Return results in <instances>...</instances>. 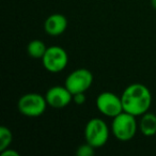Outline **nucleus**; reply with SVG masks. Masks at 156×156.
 Instances as JSON below:
<instances>
[{
	"label": "nucleus",
	"instance_id": "nucleus-1",
	"mask_svg": "<svg viewBox=\"0 0 156 156\" xmlns=\"http://www.w3.org/2000/svg\"><path fill=\"white\" fill-rule=\"evenodd\" d=\"M122 104L125 112L135 117H141L147 112L152 104V94L147 86L142 83H132L124 89L121 94Z\"/></svg>",
	"mask_w": 156,
	"mask_h": 156
},
{
	"label": "nucleus",
	"instance_id": "nucleus-2",
	"mask_svg": "<svg viewBox=\"0 0 156 156\" xmlns=\"http://www.w3.org/2000/svg\"><path fill=\"white\" fill-rule=\"evenodd\" d=\"M135 115H130L128 112H121L117 117L112 118V123H111V132L113 136L119 141H126L132 140L137 133V124Z\"/></svg>",
	"mask_w": 156,
	"mask_h": 156
},
{
	"label": "nucleus",
	"instance_id": "nucleus-3",
	"mask_svg": "<svg viewBox=\"0 0 156 156\" xmlns=\"http://www.w3.org/2000/svg\"><path fill=\"white\" fill-rule=\"evenodd\" d=\"M108 125L101 118H92L87 122L85 127V139L86 142L91 144L95 149L104 147L109 139Z\"/></svg>",
	"mask_w": 156,
	"mask_h": 156
},
{
	"label": "nucleus",
	"instance_id": "nucleus-4",
	"mask_svg": "<svg viewBox=\"0 0 156 156\" xmlns=\"http://www.w3.org/2000/svg\"><path fill=\"white\" fill-rule=\"evenodd\" d=\"M48 106L45 96L40 93H27L20 98L17 108L23 115L37 118L42 115Z\"/></svg>",
	"mask_w": 156,
	"mask_h": 156
},
{
	"label": "nucleus",
	"instance_id": "nucleus-5",
	"mask_svg": "<svg viewBox=\"0 0 156 156\" xmlns=\"http://www.w3.org/2000/svg\"><path fill=\"white\" fill-rule=\"evenodd\" d=\"M93 83V74L87 69H74L69 74L64 81V86L72 94L86 93Z\"/></svg>",
	"mask_w": 156,
	"mask_h": 156
},
{
	"label": "nucleus",
	"instance_id": "nucleus-6",
	"mask_svg": "<svg viewBox=\"0 0 156 156\" xmlns=\"http://www.w3.org/2000/svg\"><path fill=\"white\" fill-rule=\"evenodd\" d=\"M42 63L46 71L57 74L66 67L69 63V56L64 48L60 46H50L47 47L45 55L42 58Z\"/></svg>",
	"mask_w": 156,
	"mask_h": 156
},
{
	"label": "nucleus",
	"instance_id": "nucleus-7",
	"mask_svg": "<svg viewBox=\"0 0 156 156\" xmlns=\"http://www.w3.org/2000/svg\"><path fill=\"white\" fill-rule=\"evenodd\" d=\"M96 107L102 115L108 118H115L124 111L121 96L108 91L98 94L96 98Z\"/></svg>",
	"mask_w": 156,
	"mask_h": 156
},
{
	"label": "nucleus",
	"instance_id": "nucleus-8",
	"mask_svg": "<svg viewBox=\"0 0 156 156\" xmlns=\"http://www.w3.org/2000/svg\"><path fill=\"white\" fill-rule=\"evenodd\" d=\"M48 106L61 109L69 106L73 102V94L65 86H54L49 88L45 94Z\"/></svg>",
	"mask_w": 156,
	"mask_h": 156
},
{
	"label": "nucleus",
	"instance_id": "nucleus-9",
	"mask_svg": "<svg viewBox=\"0 0 156 156\" xmlns=\"http://www.w3.org/2000/svg\"><path fill=\"white\" fill-rule=\"evenodd\" d=\"M67 28V20L63 14L55 13L49 15L44 23V30L51 37L61 35Z\"/></svg>",
	"mask_w": 156,
	"mask_h": 156
},
{
	"label": "nucleus",
	"instance_id": "nucleus-10",
	"mask_svg": "<svg viewBox=\"0 0 156 156\" xmlns=\"http://www.w3.org/2000/svg\"><path fill=\"white\" fill-rule=\"evenodd\" d=\"M139 130L143 136L152 137L156 135V115L152 112H145L141 115L139 121Z\"/></svg>",
	"mask_w": 156,
	"mask_h": 156
},
{
	"label": "nucleus",
	"instance_id": "nucleus-11",
	"mask_svg": "<svg viewBox=\"0 0 156 156\" xmlns=\"http://www.w3.org/2000/svg\"><path fill=\"white\" fill-rule=\"evenodd\" d=\"M47 47L45 43L41 40H32L27 46V51L31 58L34 59H42L45 55Z\"/></svg>",
	"mask_w": 156,
	"mask_h": 156
},
{
	"label": "nucleus",
	"instance_id": "nucleus-12",
	"mask_svg": "<svg viewBox=\"0 0 156 156\" xmlns=\"http://www.w3.org/2000/svg\"><path fill=\"white\" fill-rule=\"evenodd\" d=\"M13 141V134L7 126H0V152L8 149Z\"/></svg>",
	"mask_w": 156,
	"mask_h": 156
},
{
	"label": "nucleus",
	"instance_id": "nucleus-13",
	"mask_svg": "<svg viewBox=\"0 0 156 156\" xmlns=\"http://www.w3.org/2000/svg\"><path fill=\"white\" fill-rule=\"evenodd\" d=\"M95 153V147H92L88 142H85L83 144L79 145L76 151V155L78 156H92Z\"/></svg>",
	"mask_w": 156,
	"mask_h": 156
},
{
	"label": "nucleus",
	"instance_id": "nucleus-14",
	"mask_svg": "<svg viewBox=\"0 0 156 156\" xmlns=\"http://www.w3.org/2000/svg\"><path fill=\"white\" fill-rule=\"evenodd\" d=\"M87 101V98H86L85 93H77L73 95V103L77 105H83Z\"/></svg>",
	"mask_w": 156,
	"mask_h": 156
},
{
	"label": "nucleus",
	"instance_id": "nucleus-15",
	"mask_svg": "<svg viewBox=\"0 0 156 156\" xmlns=\"http://www.w3.org/2000/svg\"><path fill=\"white\" fill-rule=\"evenodd\" d=\"M0 154H1V156H20V153L11 147H8V149L1 151Z\"/></svg>",
	"mask_w": 156,
	"mask_h": 156
},
{
	"label": "nucleus",
	"instance_id": "nucleus-16",
	"mask_svg": "<svg viewBox=\"0 0 156 156\" xmlns=\"http://www.w3.org/2000/svg\"><path fill=\"white\" fill-rule=\"evenodd\" d=\"M151 5H152V8L156 11V0H151Z\"/></svg>",
	"mask_w": 156,
	"mask_h": 156
}]
</instances>
